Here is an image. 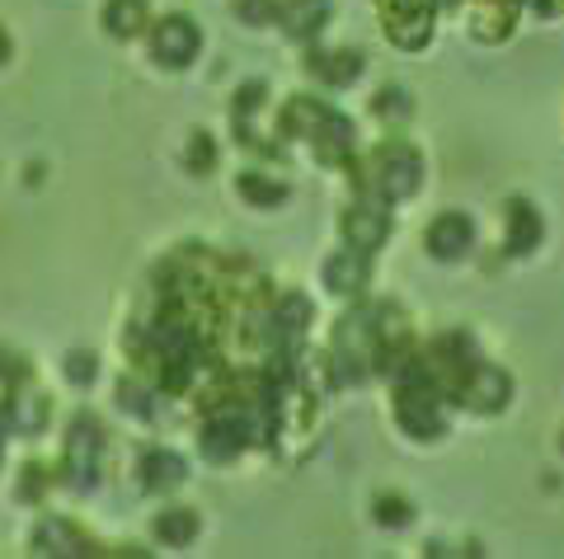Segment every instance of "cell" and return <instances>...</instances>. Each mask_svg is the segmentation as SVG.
<instances>
[{
  "label": "cell",
  "instance_id": "cell-1",
  "mask_svg": "<svg viewBox=\"0 0 564 559\" xmlns=\"http://www.w3.org/2000/svg\"><path fill=\"white\" fill-rule=\"evenodd\" d=\"M372 188L381 198H404V194H414L419 188V155L410 146H381L377 151V161H372Z\"/></svg>",
  "mask_w": 564,
  "mask_h": 559
},
{
  "label": "cell",
  "instance_id": "cell-2",
  "mask_svg": "<svg viewBox=\"0 0 564 559\" xmlns=\"http://www.w3.org/2000/svg\"><path fill=\"white\" fill-rule=\"evenodd\" d=\"M250 438H254L250 414H245V409H221V414L203 428V451H207L212 461H231Z\"/></svg>",
  "mask_w": 564,
  "mask_h": 559
},
{
  "label": "cell",
  "instance_id": "cell-3",
  "mask_svg": "<svg viewBox=\"0 0 564 559\" xmlns=\"http://www.w3.org/2000/svg\"><path fill=\"white\" fill-rule=\"evenodd\" d=\"M193 52H198V29L188 20H161L151 33V57L165 62V66H184L193 62Z\"/></svg>",
  "mask_w": 564,
  "mask_h": 559
},
{
  "label": "cell",
  "instance_id": "cell-4",
  "mask_svg": "<svg viewBox=\"0 0 564 559\" xmlns=\"http://www.w3.org/2000/svg\"><path fill=\"white\" fill-rule=\"evenodd\" d=\"M470 240H475V226H470V217H462V212H447V217H437V221L429 226V250H433L437 259H462V254L470 250Z\"/></svg>",
  "mask_w": 564,
  "mask_h": 559
},
{
  "label": "cell",
  "instance_id": "cell-5",
  "mask_svg": "<svg viewBox=\"0 0 564 559\" xmlns=\"http://www.w3.org/2000/svg\"><path fill=\"white\" fill-rule=\"evenodd\" d=\"M462 395L470 399L475 409H499L503 399H508V376L494 372V366H485V362H475L470 366V381L462 386Z\"/></svg>",
  "mask_w": 564,
  "mask_h": 559
},
{
  "label": "cell",
  "instance_id": "cell-6",
  "mask_svg": "<svg viewBox=\"0 0 564 559\" xmlns=\"http://www.w3.org/2000/svg\"><path fill=\"white\" fill-rule=\"evenodd\" d=\"M362 277H367V250H344V254H334L329 264H325V283L334 292H358L362 287Z\"/></svg>",
  "mask_w": 564,
  "mask_h": 559
},
{
  "label": "cell",
  "instance_id": "cell-7",
  "mask_svg": "<svg viewBox=\"0 0 564 559\" xmlns=\"http://www.w3.org/2000/svg\"><path fill=\"white\" fill-rule=\"evenodd\" d=\"M344 231H348V240L358 244V250H377V244L386 240V212L381 207H352Z\"/></svg>",
  "mask_w": 564,
  "mask_h": 559
},
{
  "label": "cell",
  "instance_id": "cell-8",
  "mask_svg": "<svg viewBox=\"0 0 564 559\" xmlns=\"http://www.w3.org/2000/svg\"><path fill=\"white\" fill-rule=\"evenodd\" d=\"M536 240H541V217H536V207H532V202H513V221H508V250L527 254V250H536Z\"/></svg>",
  "mask_w": 564,
  "mask_h": 559
},
{
  "label": "cell",
  "instance_id": "cell-9",
  "mask_svg": "<svg viewBox=\"0 0 564 559\" xmlns=\"http://www.w3.org/2000/svg\"><path fill=\"white\" fill-rule=\"evenodd\" d=\"M391 33H395V43L419 47L423 39H429V6H419V0H410V10H400V14H395Z\"/></svg>",
  "mask_w": 564,
  "mask_h": 559
},
{
  "label": "cell",
  "instance_id": "cell-10",
  "mask_svg": "<svg viewBox=\"0 0 564 559\" xmlns=\"http://www.w3.org/2000/svg\"><path fill=\"white\" fill-rule=\"evenodd\" d=\"M193 531H198V517L188 508H170L161 522H155V536H161L165 546H184V540H193Z\"/></svg>",
  "mask_w": 564,
  "mask_h": 559
},
{
  "label": "cell",
  "instance_id": "cell-11",
  "mask_svg": "<svg viewBox=\"0 0 564 559\" xmlns=\"http://www.w3.org/2000/svg\"><path fill=\"white\" fill-rule=\"evenodd\" d=\"M184 480V461L170 457V451H155V457H147V484L151 489H174Z\"/></svg>",
  "mask_w": 564,
  "mask_h": 559
},
{
  "label": "cell",
  "instance_id": "cell-12",
  "mask_svg": "<svg viewBox=\"0 0 564 559\" xmlns=\"http://www.w3.org/2000/svg\"><path fill=\"white\" fill-rule=\"evenodd\" d=\"M325 20V0H292L288 6V29L296 33V39H306V33H315Z\"/></svg>",
  "mask_w": 564,
  "mask_h": 559
},
{
  "label": "cell",
  "instance_id": "cell-13",
  "mask_svg": "<svg viewBox=\"0 0 564 559\" xmlns=\"http://www.w3.org/2000/svg\"><path fill=\"white\" fill-rule=\"evenodd\" d=\"M141 24H147V6H141V0H113L109 6V29L122 33V39L137 33Z\"/></svg>",
  "mask_w": 564,
  "mask_h": 559
},
{
  "label": "cell",
  "instance_id": "cell-14",
  "mask_svg": "<svg viewBox=\"0 0 564 559\" xmlns=\"http://www.w3.org/2000/svg\"><path fill=\"white\" fill-rule=\"evenodd\" d=\"M315 72L334 85H348L358 76V57H352V52H329V57H315Z\"/></svg>",
  "mask_w": 564,
  "mask_h": 559
},
{
  "label": "cell",
  "instance_id": "cell-15",
  "mask_svg": "<svg viewBox=\"0 0 564 559\" xmlns=\"http://www.w3.org/2000/svg\"><path fill=\"white\" fill-rule=\"evenodd\" d=\"M240 194H245V198H254V202H282V198H288V188H282V184H269V179H259V174H245V179H240Z\"/></svg>",
  "mask_w": 564,
  "mask_h": 559
},
{
  "label": "cell",
  "instance_id": "cell-16",
  "mask_svg": "<svg viewBox=\"0 0 564 559\" xmlns=\"http://www.w3.org/2000/svg\"><path fill=\"white\" fill-rule=\"evenodd\" d=\"M377 517L386 522V527H400V522L410 517V508H404L400 498H381V503H377Z\"/></svg>",
  "mask_w": 564,
  "mask_h": 559
},
{
  "label": "cell",
  "instance_id": "cell-17",
  "mask_svg": "<svg viewBox=\"0 0 564 559\" xmlns=\"http://www.w3.org/2000/svg\"><path fill=\"white\" fill-rule=\"evenodd\" d=\"M70 376H76V381L90 376V358H70Z\"/></svg>",
  "mask_w": 564,
  "mask_h": 559
},
{
  "label": "cell",
  "instance_id": "cell-18",
  "mask_svg": "<svg viewBox=\"0 0 564 559\" xmlns=\"http://www.w3.org/2000/svg\"><path fill=\"white\" fill-rule=\"evenodd\" d=\"M6 52H10V43H6V33H0V57H6Z\"/></svg>",
  "mask_w": 564,
  "mask_h": 559
}]
</instances>
